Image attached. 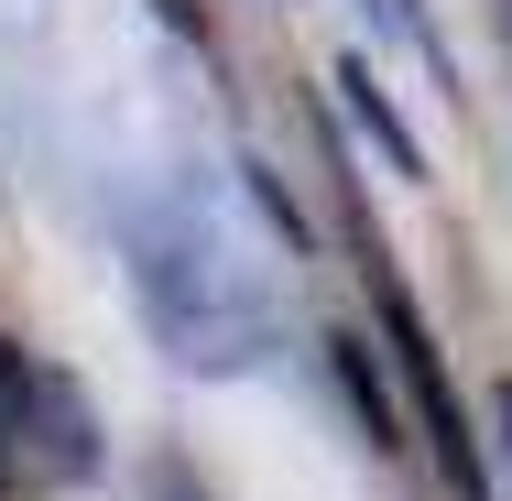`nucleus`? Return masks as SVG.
I'll return each instance as SVG.
<instances>
[{
    "label": "nucleus",
    "instance_id": "1",
    "mask_svg": "<svg viewBox=\"0 0 512 501\" xmlns=\"http://www.w3.org/2000/svg\"><path fill=\"white\" fill-rule=\"evenodd\" d=\"M120 251H131V295H142V327L164 338V360H186L207 382L262 371L273 305H262L251 273H240V251H229V229H218V207H207L197 186L142 197L120 218Z\"/></svg>",
    "mask_w": 512,
    "mask_h": 501
},
{
    "label": "nucleus",
    "instance_id": "2",
    "mask_svg": "<svg viewBox=\"0 0 512 501\" xmlns=\"http://www.w3.org/2000/svg\"><path fill=\"white\" fill-rule=\"evenodd\" d=\"M360 284H371V316H382L393 382H404V403H414V436L436 447V480H447L458 501H502V491H491V436L469 425L458 371H447V349H436V327H425V305H414V284L393 273V251H382L371 218H360Z\"/></svg>",
    "mask_w": 512,
    "mask_h": 501
},
{
    "label": "nucleus",
    "instance_id": "3",
    "mask_svg": "<svg viewBox=\"0 0 512 501\" xmlns=\"http://www.w3.org/2000/svg\"><path fill=\"white\" fill-rule=\"evenodd\" d=\"M327 88H338V109H349V131H360V142H371V153H382V164H393L404 186H425V142L404 131V109L382 99L371 55H338V77H327Z\"/></svg>",
    "mask_w": 512,
    "mask_h": 501
},
{
    "label": "nucleus",
    "instance_id": "4",
    "mask_svg": "<svg viewBox=\"0 0 512 501\" xmlns=\"http://www.w3.org/2000/svg\"><path fill=\"white\" fill-rule=\"evenodd\" d=\"M22 469H33V360L0 338V501L22 491Z\"/></svg>",
    "mask_w": 512,
    "mask_h": 501
},
{
    "label": "nucleus",
    "instance_id": "5",
    "mask_svg": "<svg viewBox=\"0 0 512 501\" xmlns=\"http://www.w3.org/2000/svg\"><path fill=\"white\" fill-rule=\"evenodd\" d=\"M327 360H338V393H349V414L371 425V447H404V414H393L382 371H371V338H327Z\"/></svg>",
    "mask_w": 512,
    "mask_h": 501
},
{
    "label": "nucleus",
    "instance_id": "6",
    "mask_svg": "<svg viewBox=\"0 0 512 501\" xmlns=\"http://www.w3.org/2000/svg\"><path fill=\"white\" fill-rule=\"evenodd\" d=\"M360 11H371V33H382V44H404L414 66L436 77V99H458V55L436 44V22H425V0H360Z\"/></svg>",
    "mask_w": 512,
    "mask_h": 501
},
{
    "label": "nucleus",
    "instance_id": "7",
    "mask_svg": "<svg viewBox=\"0 0 512 501\" xmlns=\"http://www.w3.org/2000/svg\"><path fill=\"white\" fill-rule=\"evenodd\" d=\"M491 447H502V469H512V382L491 393Z\"/></svg>",
    "mask_w": 512,
    "mask_h": 501
},
{
    "label": "nucleus",
    "instance_id": "8",
    "mask_svg": "<svg viewBox=\"0 0 512 501\" xmlns=\"http://www.w3.org/2000/svg\"><path fill=\"white\" fill-rule=\"evenodd\" d=\"M502 33H512V0H502Z\"/></svg>",
    "mask_w": 512,
    "mask_h": 501
},
{
    "label": "nucleus",
    "instance_id": "9",
    "mask_svg": "<svg viewBox=\"0 0 512 501\" xmlns=\"http://www.w3.org/2000/svg\"><path fill=\"white\" fill-rule=\"evenodd\" d=\"M164 501H186V491H164Z\"/></svg>",
    "mask_w": 512,
    "mask_h": 501
}]
</instances>
